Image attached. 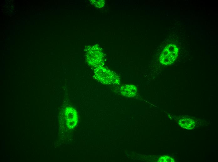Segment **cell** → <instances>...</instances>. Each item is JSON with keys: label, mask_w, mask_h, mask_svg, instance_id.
<instances>
[{"label": "cell", "mask_w": 218, "mask_h": 162, "mask_svg": "<svg viewBox=\"0 0 218 162\" xmlns=\"http://www.w3.org/2000/svg\"><path fill=\"white\" fill-rule=\"evenodd\" d=\"M179 124L182 127L188 129H193L195 126V121L192 119H184L179 122Z\"/></svg>", "instance_id": "obj_5"}, {"label": "cell", "mask_w": 218, "mask_h": 162, "mask_svg": "<svg viewBox=\"0 0 218 162\" xmlns=\"http://www.w3.org/2000/svg\"><path fill=\"white\" fill-rule=\"evenodd\" d=\"M161 159V160H159V161L161 162H174V159L169 156H164L161 157L160 159Z\"/></svg>", "instance_id": "obj_6"}, {"label": "cell", "mask_w": 218, "mask_h": 162, "mask_svg": "<svg viewBox=\"0 0 218 162\" xmlns=\"http://www.w3.org/2000/svg\"><path fill=\"white\" fill-rule=\"evenodd\" d=\"M66 124L70 128L74 127L77 123V117L76 111L72 107L66 108L65 112Z\"/></svg>", "instance_id": "obj_3"}, {"label": "cell", "mask_w": 218, "mask_h": 162, "mask_svg": "<svg viewBox=\"0 0 218 162\" xmlns=\"http://www.w3.org/2000/svg\"><path fill=\"white\" fill-rule=\"evenodd\" d=\"M96 79L106 84H118L120 79L115 73L105 68L99 67L95 74Z\"/></svg>", "instance_id": "obj_1"}, {"label": "cell", "mask_w": 218, "mask_h": 162, "mask_svg": "<svg viewBox=\"0 0 218 162\" xmlns=\"http://www.w3.org/2000/svg\"><path fill=\"white\" fill-rule=\"evenodd\" d=\"M178 53V49L174 44L168 45L164 50L160 57V62L163 64H171L176 59Z\"/></svg>", "instance_id": "obj_2"}, {"label": "cell", "mask_w": 218, "mask_h": 162, "mask_svg": "<svg viewBox=\"0 0 218 162\" xmlns=\"http://www.w3.org/2000/svg\"><path fill=\"white\" fill-rule=\"evenodd\" d=\"M136 87L132 84H124L121 86L120 90L122 94L128 97H133L137 92Z\"/></svg>", "instance_id": "obj_4"}]
</instances>
